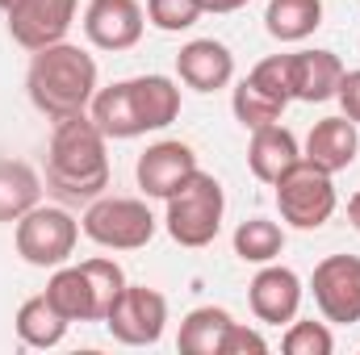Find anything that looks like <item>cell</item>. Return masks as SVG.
Wrapping results in <instances>:
<instances>
[{"label": "cell", "instance_id": "9a60e30c", "mask_svg": "<svg viewBox=\"0 0 360 355\" xmlns=\"http://www.w3.org/2000/svg\"><path fill=\"white\" fill-rule=\"evenodd\" d=\"M356 151H360L356 121H348V117L340 113V117H323V121H314L302 159H310L314 168H323V172L335 176V172H344V168L356 163Z\"/></svg>", "mask_w": 360, "mask_h": 355}, {"label": "cell", "instance_id": "2e32d148", "mask_svg": "<svg viewBox=\"0 0 360 355\" xmlns=\"http://www.w3.org/2000/svg\"><path fill=\"white\" fill-rule=\"evenodd\" d=\"M344 80V63L335 51H297L289 55V84H293V100H331Z\"/></svg>", "mask_w": 360, "mask_h": 355}, {"label": "cell", "instance_id": "4dcf8cb0", "mask_svg": "<svg viewBox=\"0 0 360 355\" xmlns=\"http://www.w3.org/2000/svg\"><path fill=\"white\" fill-rule=\"evenodd\" d=\"M201 4V13H239L248 0H197Z\"/></svg>", "mask_w": 360, "mask_h": 355}, {"label": "cell", "instance_id": "6da1fadb", "mask_svg": "<svg viewBox=\"0 0 360 355\" xmlns=\"http://www.w3.org/2000/svg\"><path fill=\"white\" fill-rule=\"evenodd\" d=\"M46 184L68 201H96L109 188V155L105 134L89 113H72L55 121L51 155H46Z\"/></svg>", "mask_w": 360, "mask_h": 355}, {"label": "cell", "instance_id": "9c48e42d", "mask_svg": "<svg viewBox=\"0 0 360 355\" xmlns=\"http://www.w3.org/2000/svg\"><path fill=\"white\" fill-rule=\"evenodd\" d=\"M80 0H0V13L8 21V34L25 51H42L68 38L76 21Z\"/></svg>", "mask_w": 360, "mask_h": 355}, {"label": "cell", "instance_id": "4fadbf2b", "mask_svg": "<svg viewBox=\"0 0 360 355\" xmlns=\"http://www.w3.org/2000/svg\"><path fill=\"white\" fill-rule=\"evenodd\" d=\"M193 172H197V151H193L188 142H176V138L147 147V151L139 155V163H134L139 188H143L147 196H160V201H168Z\"/></svg>", "mask_w": 360, "mask_h": 355}, {"label": "cell", "instance_id": "7402d4cb", "mask_svg": "<svg viewBox=\"0 0 360 355\" xmlns=\"http://www.w3.org/2000/svg\"><path fill=\"white\" fill-rule=\"evenodd\" d=\"M13 322H17V335H21L25 347H59L63 335H68V326H72V322L46 301V293L21 301V309H17Z\"/></svg>", "mask_w": 360, "mask_h": 355}, {"label": "cell", "instance_id": "ac0fdd59", "mask_svg": "<svg viewBox=\"0 0 360 355\" xmlns=\"http://www.w3.org/2000/svg\"><path fill=\"white\" fill-rule=\"evenodd\" d=\"M89 117L96 121V130L105 138H139L143 134V121H139V109H134V96H130V80L96 92L89 105Z\"/></svg>", "mask_w": 360, "mask_h": 355}, {"label": "cell", "instance_id": "4316f807", "mask_svg": "<svg viewBox=\"0 0 360 355\" xmlns=\"http://www.w3.org/2000/svg\"><path fill=\"white\" fill-rule=\"evenodd\" d=\"M201 4L197 0H147V21L164 34H180L188 25H197Z\"/></svg>", "mask_w": 360, "mask_h": 355}, {"label": "cell", "instance_id": "7a4b0ae2", "mask_svg": "<svg viewBox=\"0 0 360 355\" xmlns=\"http://www.w3.org/2000/svg\"><path fill=\"white\" fill-rule=\"evenodd\" d=\"M25 92L38 113L51 121H63L72 113H89L96 96V59L72 42H55L34 51L30 72H25Z\"/></svg>", "mask_w": 360, "mask_h": 355}, {"label": "cell", "instance_id": "484cf974", "mask_svg": "<svg viewBox=\"0 0 360 355\" xmlns=\"http://www.w3.org/2000/svg\"><path fill=\"white\" fill-rule=\"evenodd\" d=\"M281 347H285V355H331L335 339H331L327 322H289Z\"/></svg>", "mask_w": 360, "mask_h": 355}, {"label": "cell", "instance_id": "ffe728a7", "mask_svg": "<svg viewBox=\"0 0 360 355\" xmlns=\"http://www.w3.org/2000/svg\"><path fill=\"white\" fill-rule=\"evenodd\" d=\"M42 196V180L30 163L0 155V222H21Z\"/></svg>", "mask_w": 360, "mask_h": 355}, {"label": "cell", "instance_id": "8fae6325", "mask_svg": "<svg viewBox=\"0 0 360 355\" xmlns=\"http://www.w3.org/2000/svg\"><path fill=\"white\" fill-rule=\"evenodd\" d=\"M143 4L139 0H89L84 34L96 51H130L143 38Z\"/></svg>", "mask_w": 360, "mask_h": 355}, {"label": "cell", "instance_id": "3957f363", "mask_svg": "<svg viewBox=\"0 0 360 355\" xmlns=\"http://www.w3.org/2000/svg\"><path fill=\"white\" fill-rule=\"evenodd\" d=\"M122 288L126 272L113 260H84L76 267H55V276L46 280V301L68 322H105Z\"/></svg>", "mask_w": 360, "mask_h": 355}, {"label": "cell", "instance_id": "8992f818", "mask_svg": "<svg viewBox=\"0 0 360 355\" xmlns=\"http://www.w3.org/2000/svg\"><path fill=\"white\" fill-rule=\"evenodd\" d=\"M17 255L30 267H63L80 243V222L59 205H34L17 222Z\"/></svg>", "mask_w": 360, "mask_h": 355}, {"label": "cell", "instance_id": "44dd1931", "mask_svg": "<svg viewBox=\"0 0 360 355\" xmlns=\"http://www.w3.org/2000/svg\"><path fill=\"white\" fill-rule=\"evenodd\" d=\"M231 314L222 305H197L193 314H184L180 322V339L176 347L184 355H222V339L231 330Z\"/></svg>", "mask_w": 360, "mask_h": 355}, {"label": "cell", "instance_id": "603a6c76", "mask_svg": "<svg viewBox=\"0 0 360 355\" xmlns=\"http://www.w3.org/2000/svg\"><path fill=\"white\" fill-rule=\"evenodd\" d=\"M323 25V0H269L264 29L276 42H302Z\"/></svg>", "mask_w": 360, "mask_h": 355}, {"label": "cell", "instance_id": "1f68e13d", "mask_svg": "<svg viewBox=\"0 0 360 355\" xmlns=\"http://www.w3.org/2000/svg\"><path fill=\"white\" fill-rule=\"evenodd\" d=\"M348 222H352V226L360 230V192L352 196V201H348Z\"/></svg>", "mask_w": 360, "mask_h": 355}, {"label": "cell", "instance_id": "83f0119b", "mask_svg": "<svg viewBox=\"0 0 360 355\" xmlns=\"http://www.w3.org/2000/svg\"><path fill=\"white\" fill-rule=\"evenodd\" d=\"M252 84H260L264 92H272L276 100H293V84H289V55H272V59H260L248 76Z\"/></svg>", "mask_w": 360, "mask_h": 355}, {"label": "cell", "instance_id": "f1b7e54d", "mask_svg": "<svg viewBox=\"0 0 360 355\" xmlns=\"http://www.w3.org/2000/svg\"><path fill=\"white\" fill-rule=\"evenodd\" d=\"M264 355L269 351V343H264V335L260 330H252V326H243V322H231V330H226V339H222V355Z\"/></svg>", "mask_w": 360, "mask_h": 355}, {"label": "cell", "instance_id": "52a82bcc", "mask_svg": "<svg viewBox=\"0 0 360 355\" xmlns=\"http://www.w3.org/2000/svg\"><path fill=\"white\" fill-rule=\"evenodd\" d=\"M272 188H276L281 217H285L293 230H319V226H327L331 213H335V184H331V172L314 168L310 159H297Z\"/></svg>", "mask_w": 360, "mask_h": 355}, {"label": "cell", "instance_id": "30bf717a", "mask_svg": "<svg viewBox=\"0 0 360 355\" xmlns=\"http://www.w3.org/2000/svg\"><path fill=\"white\" fill-rule=\"evenodd\" d=\"M314 305L327 322L352 326L360 322V255H327L310 276Z\"/></svg>", "mask_w": 360, "mask_h": 355}, {"label": "cell", "instance_id": "cb8c5ba5", "mask_svg": "<svg viewBox=\"0 0 360 355\" xmlns=\"http://www.w3.org/2000/svg\"><path fill=\"white\" fill-rule=\"evenodd\" d=\"M285 251V230L269 217H252L235 230V255L243 264H272Z\"/></svg>", "mask_w": 360, "mask_h": 355}, {"label": "cell", "instance_id": "7c38bea8", "mask_svg": "<svg viewBox=\"0 0 360 355\" xmlns=\"http://www.w3.org/2000/svg\"><path fill=\"white\" fill-rule=\"evenodd\" d=\"M248 305L269 326L293 322L297 309H302V280H297V272L281 264H260V272L248 284Z\"/></svg>", "mask_w": 360, "mask_h": 355}, {"label": "cell", "instance_id": "5bb4252c", "mask_svg": "<svg viewBox=\"0 0 360 355\" xmlns=\"http://www.w3.org/2000/svg\"><path fill=\"white\" fill-rule=\"evenodd\" d=\"M176 76L193 92H218L235 80V55L214 38H193L180 46Z\"/></svg>", "mask_w": 360, "mask_h": 355}, {"label": "cell", "instance_id": "d6986e66", "mask_svg": "<svg viewBox=\"0 0 360 355\" xmlns=\"http://www.w3.org/2000/svg\"><path fill=\"white\" fill-rule=\"evenodd\" d=\"M130 96H134L143 134L147 130H164V126H172L180 117V88L168 76H139V80H130Z\"/></svg>", "mask_w": 360, "mask_h": 355}, {"label": "cell", "instance_id": "f546056e", "mask_svg": "<svg viewBox=\"0 0 360 355\" xmlns=\"http://www.w3.org/2000/svg\"><path fill=\"white\" fill-rule=\"evenodd\" d=\"M335 100H340L344 117L360 126V67L356 72H344V80H340V88H335Z\"/></svg>", "mask_w": 360, "mask_h": 355}, {"label": "cell", "instance_id": "5b68a950", "mask_svg": "<svg viewBox=\"0 0 360 355\" xmlns=\"http://www.w3.org/2000/svg\"><path fill=\"white\" fill-rule=\"evenodd\" d=\"M155 213L147 209V201L134 196H96L89 213L80 217V230L89 234L96 247L105 251H139L155 239Z\"/></svg>", "mask_w": 360, "mask_h": 355}, {"label": "cell", "instance_id": "277c9868", "mask_svg": "<svg viewBox=\"0 0 360 355\" xmlns=\"http://www.w3.org/2000/svg\"><path fill=\"white\" fill-rule=\"evenodd\" d=\"M222 213H226V192H222V184L210 176V172L197 168V172L168 196V217H164V226H168L172 243L197 251V247H210V243L218 239Z\"/></svg>", "mask_w": 360, "mask_h": 355}, {"label": "cell", "instance_id": "d4e9b609", "mask_svg": "<svg viewBox=\"0 0 360 355\" xmlns=\"http://www.w3.org/2000/svg\"><path fill=\"white\" fill-rule=\"evenodd\" d=\"M231 105H235V117H239L248 130L272 126V121H281V113H285V100H276L272 92H264L260 84H252V80H239Z\"/></svg>", "mask_w": 360, "mask_h": 355}, {"label": "cell", "instance_id": "ba28073f", "mask_svg": "<svg viewBox=\"0 0 360 355\" xmlns=\"http://www.w3.org/2000/svg\"><path fill=\"white\" fill-rule=\"evenodd\" d=\"M105 326L117 343L126 347H155L164 339V326H168V301L164 293L155 288H143V284H126L113 301V309L105 314Z\"/></svg>", "mask_w": 360, "mask_h": 355}, {"label": "cell", "instance_id": "e0dca14e", "mask_svg": "<svg viewBox=\"0 0 360 355\" xmlns=\"http://www.w3.org/2000/svg\"><path fill=\"white\" fill-rule=\"evenodd\" d=\"M297 159H302L297 138H293L281 121L252 130V142H248V168H252V176L260 180V184H276V180L285 176Z\"/></svg>", "mask_w": 360, "mask_h": 355}]
</instances>
